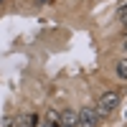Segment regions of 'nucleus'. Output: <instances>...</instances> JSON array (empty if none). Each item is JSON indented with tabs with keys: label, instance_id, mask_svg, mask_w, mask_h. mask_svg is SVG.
I'll list each match as a JSON object with an SVG mask.
<instances>
[{
	"label": "nucleus",
	"instance_id": "2",
	"mask_svg": "<svg viewBox=\"0 0 127 127\" xmlns=\"http://www.w3.org/2000/svg\"><path fill=\"white\" fill-rule=\"evenodd\" d=\"M99 120V114L94 107H81L79 109V127H94Z\"/></svg>",
	"mask_w": 127,
	"mask_h": 127
},
{
	"label": "nucleus",
	"instance_id": "4",
	"mask_svg": "<svg viewBox=\"0 0 127 127\" xmlns=\"http://www.w3.org/2000/svg\"><path fill=\"white\" fill-rule=\"evenodd\" d=\"M114 71H117V79H127V59H120Z\"/></svg>",
	"mask_w": 127,
	"mask_h": 127
},
{
	"label": "nucleus",
	"instance_id": "3",
	"mask_svg": "<svg viewBox=\"0 0 127 127\" xmlns=\"http://www.w3.org/2000/svg\"><path fill=\"white\" fill-rule=\"evenodd\" d=\"M59 122H61V127H79V112H74V109L61 112Z\"/></svg>",
	"mask_w": 127,
	"mask_h": 127
},
{
	"label": "nucleus",
	"instance_id": "1",
	"mask_svg": "<svg viewBox=\"0 0 127 127\" xmlns=\"http://www.w3.org/2000/svg\"><path fill=\"white\" fill-rule=\"evenodd\" d=\"M117 107H120V94H117V92H104L94 109H97L99 117H107V114H112Z\"/></svg>",
	"mask_w": 127,
	"mask_h": 127
},
{
	"label": "nucleus",
	"instance_id": "8",
	"mask_svg": "<svg viewBox=\"0 0 127 127\" xmlns=\"http://www.w3.org/2000/svg\"><path fill=\"white\" fill-rule=\"evenodd\" d=\"M38 3H51V0H38Z\"/></svg>",
	"mask_w": 127,
	"mask_h": 127
},
{
	"label": "nucleus",
	"instance_id": "9",
	"mask_svg": "<svg viewBox=\"0 0 127 127\" xmlns=\"http://www.w3.org/2000/svg\"><path fill=\"white\" fill-rule=\"evenodd\" d=\"M0 3H3V0H0Z\"/></svg>",
	"mask_w": 127,
	"mask_h": 127
},
{
	"label": "nucleus",
	"instance_id": "6",
	"mask_svg": "<svg viewBox=\"0 0 127 127\" xmlns=\"http://www.w3.org/2000/svg\"><path fill=\"white\" fill-rule=\"evenodd\" d=\"M120 8H127V0H120Z\"/></svg>",
	"mask_w": 127,
	"mask_h": 127
},
{
	"label": "nucleus",
	"instance_id": "7",
	"mask_svg": "<svg viewBox=\"0 0 127 127\" xmlns=\"http://www.w3.org/2000/svg\"><path fill=\"white\" fill-rule=\"evenodd\" d=\"M122 46H125V51H127V33H125V41H122Z\"/></svg>",
	"mask_w": 127,
	"mask_h": 127
},
{
	"label": "nucleus",
	"instance_id": "5",
	"mask_svg": "<svg viewBox=\"0 0 127 127\" xmlns=\"http://www.w3.org/2000/svg\"><path fill=\"white\" fill-rule=\"evenodd\" d=\"M41 122H38V117H26V120H20L18 122V127H38Z\"/></svg>",
	"mask_w": 127,
	"mask_h": 127
}]
</instances>
